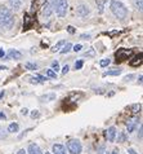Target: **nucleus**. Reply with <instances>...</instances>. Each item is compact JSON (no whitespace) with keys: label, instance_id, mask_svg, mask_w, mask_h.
<instances>
[{"label":"nucleus","instance_id":"f257e3e1","mask_svg":"<svg viewBox=\"0 0 143 154\" xmlns=\"http://www.w3.org/2000/svg\"><path fill=\"white\" fill-rule=\"evenodd\" d=\"M16 22V17L7 7H0V27L10 29Z\"/></svg>","mask_w":143,"mask_h":154},{"label":"nucleus","instance_id":"f03ea898","mask_svg":"<svg viewBox=\"0 0 143 154\" xmlns=\"http://www.w3.org/2000/svg\"><path fill=\"white\" fill-rule=\"evenodd\" d=\"M110 9L113 13V16L117 17L119 20H124L128 14V9L120 0H111L110 2Z\"/></svg>","mask_w":143,"mask_h":154},{"label":"nucleus","instance_id":"7ed1b4c3","mask_svg":"<svg viewBox=\"0 0 143 154\" xmlns=\"http://www.w3.org/2000/svg\"><path fill=\"white\" fill-rule=\"evenodd\" d=\"M67 149L71 154H80L83 150V146H81V143L76 139H72V140H69L67 141Z\"/></svg>","mask_w":143,"mask_h":154},{"label":"nucleus","instance_id":"20e7f679","mask_svg":"<svg viewBox=\"0 0 143 154\" xmlns=\"http://www.w3.org/2000/svg\"><path fill=\"white\" fill-rule=\"evenodd\" d=\"M56 4H57V0H45L44 7H43V16L45 18H49L52 16L53 11L56 9Z\"/></svg>","mask_w":143,"mask_h":154},{"label":"nucleus","instance_id":"39448f33","mask_svg":"<svg viewBox=\"0 0 143 154\" xmlns=\"http://www.w3.org/2000/svg\"><path fill=\"white\" fill-rule=\"evenodd\" d=\"M67 9H69V4H67V0H57L56 4V12L58 17H65L67 13Z\"/></svg>","mask_w":143,"mask_h":154},{"label":"nucleus","instance_id":"423d86ee","mask_svg":"<svg viewBox=\"0 0 143 154\" xmlns=\"http://www.w3.org/2000/svg\"><path fill=\"white\" fill-rule=\"evenodd\" d=\"M132 49H128V48H119L115 53V57H116V61H125L127 58H129L132 56Z\"/></svg>","mask_w":143,"mask_h":154},{"label":"nucleus","instance_id":"0eeeda50","mask_svg":"<svg viewBox=\"0 0 143 154\" xmlns=\"http://www.w3.org/2000/svg\"><path fill=\"white\" fill-rule=\"evenodd\" d=\"M89 8H88L86 4H80V5L77 7L76 9V13L80 16V17H86L88 14H89Z\"/></svg>","mask_w":143,"mask_h":154},{"label":"nucleus","instance_id":"6e6552de","mask_svg":"<svg viewBox=\"0 0 143 154\" xmlns=\"http://www.w3.org/2000/svg\"><path fill=\"white\" fill-rule=\"evenodd\" d=\"M104 135H106V139L108 141H115V137H116V128L115 127H110L107 128L106 132H104Z\"/></svg>","mask_w":143,"mask_h":154},{"label":"nucleus","instance_id":"1a4fd4ad","mask_svg":"<svg viewBox=\"0 0 143 154\" xmlns=\"http://www.w3.org/2000/svg\"><path fill=\"white\" fill-rule=\"evenodd\" d=\"M22 57V53L19 52V51H16V49H10L9 52H8L7 54V58L5 60H12V58H14V60H18Z\"/></svg>","mask_w":143,"mask_h":154},{"label":"nucleus","instance_id":"9d476101","mask_svg":"<svg viewBox=\"0 0 143 154\" xmlns=\"http://www.w3.org/2000/svg\"><path fill=\"white\" fill-rule=\"evenodd\" d=\"M27 152H28V154H43V152H41V149L37 144H30Z\"/></svg>","mask_w":143,"mask_h":154},{"label":"nucleus","instance_id":"9b49d317","mask_svg":"<svg viewBox=\"0 0 143 154\" xmlns=\"http://www.w3.org/2000/svg\"><path fill=\"white\" fill-rule=\"evenodd\" d=\"M53 153L54 154H66V149L61 144H54L53 145Z\"/></svg>","mask_w":143,"mask_h":154},{"label":"nucleus","instance_id":"f8f14e48","mask_svg":"<svg viewBox=\"0 0 143 154\" xmlns=\"http://www.w3.org/2000/svg\"><path fill=\"white\" fill-rule=\"evenodd\" d=\"M53 100H56V93H47V95H43L40 97L41 102H49Z\"/></svg>","mask_w":143,"mask_h":154},{"label":"nucleus","instance_id":"ddd939ff","mask_svg":"<svg viewBox=\"0 0 143 154\" xmlns=\"http://www.w3.org/2000/svg\"><path fill=\"white\" fill-rule=\"evenodd\" d=\"M9 5L13 8L14 11H18L21 7H22V0H8Z\"/></svg>","mask_w":143,"mask_h":154},{"label":"nucleus","instance_id":"4468645a","mask_svg":"<svg viewBox=\"0 0 143 154\" xmlns=\"http://www.w3.org/2000/svg\"><path fill=\"white\" fill-rule=\"evenodd\" d=\"M130 66H138V65H141L142 63V53H139L138 56H136L133 60H130Z\"/></svg>","mask_w":143,"mask_h":154},{"label":"nucleus","instance_id":"2eb2a0df","mask_svg":"<svg viewBox=\"0 0 143 154\" xmlns=\"http://www.w3.org/2000/svg\"><path fill=\"white\" fill-rule=\"evenodd\" d=\"M128 132H133L136 130V126H137V119H132V121L128 122Z\"/></svg>","mask_w":143,"mask_h":154},{"label":"nucleus","instance_id":"dca6fc26","mask_svg":"<svg viewBox=\"0 0 143 154\" xmlns=\"http://www.w3.org/2000/svg\"><path fill=\"white\" fill-rule=\"evenodd\" d=\"M18 130H19L18 123H10L9 127H8V132H10V134H14V132H18Z\"/></svg>","mask_w":143,"mask_h":154},{"label":"nucleus","instance_id":"f3484780","mask_svg":"<svg viewBox=\"0 0 143 154\" xmlns=\"http://www.w3.org/2000/svg\"><path fill=\"white\" fill-rule=\"evenodd\" d=\"M108 2V0H95V3H97V7H98V11L102 13L103 9H104V4H106Z\"/></svg>","mask_w":143,"mask_h":154},{"label":"nucleus","instance_id":"a211bd4d","mask_svg":"<svg viewBox=\"0 0 143 154\" xmlns=\"http://www.w3.org/2000/svg\"><path fill=\"white\" fill-rule=\"evenodd\" d=\"M65 43H66L65 40H60V42H58L57 44L52 48V51H53V52H60V51H61V47H62V45H65Z\"/></svg>","mask_w":143,"mask_h":154},{"label":"nucleus","instance_id":"6ab92c4d","mask_svg":"<svg viewBox=\"0 0 143 154\" xmlns=\"http://www.w3.org/2000/svg\"><path fill=\"white\" fill-rule=\"evenodd\" d=\"M71 49H72V44H71V43H66V45L63 47V49H61L60 52H61L62 54H65V53H69Z\"/></svg>","mask_w":143,"mask_h":154},{"label":"nucleus","instance_id":"aec40b11","mask_svg":"<svg viewBox=\"0 0 143 154\" xmlns=\"http://www.w3.org/2000/svg\"><path fill=\"white\" fill-rule=\"evenodd\" d=\"M121 69H115V70H110V71H106V72H103V75L106 76V75H119L121 74Z\"/></svg>","mask_w":143,"mask_h":154},{"label":"nucleus","instance_id":"412c9836","mask_svg":"<svg viewBox=\"0 0 143 154\" xmlns=\"http://www.w3.org/2000/svg\"><path fill=\"white\" fill-rule=\"evenodd\" d=\"M25 67H26L27 70H36L37 69V65H36V63H34V62H26Z\"/></svg>","mask_w":143,"mask_h":154},{"label":"nucleus","instance_id":"4be33fe9","mask_svg":"<svg viewBox=\"0 0 143 154\" xmlns=\"http://www.w3.org/2000/svg\"><path fill=\"white\" fill-rule=\"evenodd\" d=\"M141 108H142V106H141L139 104H134V105L130 106L129 109H133V110H132L133 113H139V112H141Z\"/></svg>","mask_w":143,"mask_h":154},{"label":"nucleus","instance_id":"5701e85b","mask_svg":"<svg viewBox=\"0 0 143 154\" xmlns=\"http://www.w3.org/2000/svg\"><path fill=\"white\" fill-rule=\"evenodd\" d=\"M52 70L54 72H57L58 70H60V63H58V61H53L52 62Z\"/></svg>","mask_w":143,"mask_h":154},{"label":"nucleus","instance_id":"b1692460","mask_svg":"<svg viewBox=\"0 0 143 154\" xmlns=\"http://www.w3.org/2000/svg\"><path fill=\"white\" fill-rule=\"evenodd\" d=\"M110 60H108V58H104V60H101V62H99V65L101 66H102V67H106V66H108V65H110Z\"/></svg>","mask_w":143,"mask_h":154},{"label":"nucleus","instance_id":"393cba45","mask_svg":"<svg viewBox=\"0 0 143 154\" xmlns=\"http://www.w3.org/2000/svg\"><path fill=\"white\" fill-rule=\"evenodd\" d=\"M84 65V62H83V60H79V61L75 62V70H80L83 67Z\"/></svg>","mask_w":143,"mask_h":154},{"label":"nucleus","instance_id":"a878e982","mask_svg":"<svg viewBox=\"0 0 143 154\" xmlns=\"http://www.w3.org/2000/svg\"><path fill=\"white\" fill-rule=\"evenodd\" d=\"M34 78L37 79V82H39V83H43V82H45V80H47V78H45V76L39 75V74H36L35 76H34Z\"/></svg>","mask_w":143,"mask_h":154},{"label":"nucleus","instance_id":"bb28decb","mask_svg":"<svg viewBox=\"0 0 143 154\" xmlns=\"http://www.w3.org/2000/svg\"><path fill=\"white\" fill-rule=\"evenodd\" d=\"M117 141H119V143H124V141H127V136H125L124 132L119 134V139H117Z\"/></svg>","mask_w":143,"mask_h":154},{"label":"nucleus","instance_id":"cd10ccee","mask_svg":"<svg viewBox=\"0 0 143 154\" xmlns=\"http://www.w3.org/2000/svg\"><path fill=\"white\" fill-rule=\"evenodd\" d=\"M47 75L50 76V78H56V76H57V74H56V72H54L52 69H48V70H47Z\"/></svg>","mask_w":143,"mask_h":154},{"label":"nucleus","instance_id":"c85d7f7f","mask_svg":"<svg viewBox=\"0 0 143 154\" xmlns=\"http://www.w3.org/2000/svg\"><path fill=\"white\" fill-rule=\"evenodd\" d=\"M81 44H76V45H72V49L75 51V52H80V51H81Z\"/></svg>","mask_w":143,"mask_h":154},{"label":"nucleus","instance_id":"c756f323","mask_svg":"<svg viewBox=\"0 0 143 154\" xmlns=\"http://www.w3.org/2000/svg\"><path fill=\"white\" fill-rule=\"evenodd\" d=\"M31 117H32V118H39V117H40V113L37 112V110H34V112L31 113Z\"/></svg>","mask_w":143,"mask_h":154},{"label":"nucleus","instance_id":"7c9ffc66","mask_svg":"<svg viewBox=\"0 0 143 154\" xmlns=\"http://www.w3.org/2000/svg\"><path fill=\"white\" fill-rule=\"evenodd\" d=\"M7 137V132L3 131V128L0 127V139H5Z\"/></svg>","mask_w":143,"mask_h":154},{"label":"nucleus","instance_id":"2f4dec72","mask_svg":"<svg viewBox=\"0 0 143 154\" xmlns=\"http://www.w3.org/2000/svg\"><path fill=\"white\" fill-rule=\"evenodd\" d=\"M136 5H137V9H139V11H142V0H137Z\"/></svg>","mask_w":143,"mask_h":154},{"label":"nucleus","instance_id":"473e14b6","mask_svg":"<svg viewBox=\"0 0 143 154\" xmlns=\"http://www.w3.org/2000/svg\"><path fill=\"white\" fill-rule=\"evenodd\" d=\"M69 70H70V66L69 65H65L63 69H62V74H66V72H69Z\"/></svg>","mask_w":143,"mask_h":154},{"label":"nucleus","instance_id":"72a5a7b5","mask_svg":"<svg viewBox=\"0 0 143 154\" xmlns=\"http://www.w3.org/2000/svg\"><path fill=\"white\" fill-rule=\"evenodd\" d=\"M80 38H81V39H89L90 35H89V34H83V35L80 36Z\"/></svg>","mask_w":143,"mask_h":154},{"label":"nucleus","instance_id":"f704fd0d","mask_svg":"<svg viewBox=\"0 0 143 154\" xmlns=\"http://www.w3.org/2000/svg\"><path fill=\"white\" fill-rule=\"evenodd\" d=\"M67 30H69L70 34H74V32H75V29H74L72 26H69V27H67Z\"/></svg>","mask_w":143,"mask_h":154},{"label":"nucleus","instance_id":"c9c22d12","mask_svg":"<svg viewBox=\"0 0 143 154\" xmlns=\"http://www.w3.org/2000/svg\"><path fill=\"white\" fill-rule=\"evenodd\" d=\"M128 152H129V154H138L133 148H129V149H128Z\"/></svg>","mask_w":143,"mask_h":154},{"label":"nucleus","instance_id":"e433bc0d","mask_svg":"<svg viewBox=\"0 0 143 154\" xmlns=\"http://www.w3.org/2000/svg\"><path fill=\"white\" fill-rule=\"evenodd\" d=\"M133 76H134V75H132V74H130V75H127V76L124 78V80H125V82H128V80H130V79L133 78Z\"/></svg>","mask_w":143,"mask_h":154},{"label":"nucleus","instance_id":"4c0bfd02","mask_svg":"<svg viewBox=\"0 0 143 154\" xmlns=\"http://www.w3.org/2000/svg\"><path fill=\"white\" fill-rule=\"evenodd\" d=\"M93 54H94V51H93V49H90L88 53H85V56H93Z\"/></svg>","mask_w":143,"mask_h":154},{"label":"nucleus","instance_id":"58836bf2","mask_svg":"<svg viewBox=\"0 0 143 154\" xmlns=\"http://www.w3.org/2000/svg\"><path fill=\"white\" fill-rule=\"evenodd\" d=\"M111 154H119V149H113L111 152Z\"/></svg>","mask_w":143,"mask_h":154},{"label":"nucleus","instance_id":"ea45409f","mask_svg":"<svg viewBox=\"0 0 143 154\" xmlns=\"http://www.w3.org/2000/svg\"><path fill=\"white\" fill-rule=\"evenodd\" d=\"M21 113H22L23 115H26V114L28 113V110H27V109H22V112H21Z\"/></svg>","mask_w":143,"mask_h":154},{"label":"nucleus","instance_id":"a19ab883","mask_svg":"<svg viewBox=\"0 0 143 154\" xmlns=\"http://www.w3.org/2000/svg\"><path fill=\"white\" fill-rule=\"evenodd\" d=\"M17 154H26V152H25V149H21V150H18Z\"/></svg>","mask_w":143,"mask_h":154},{"label":"nucleus","instance_id":"79ce46f5","mask_svg":"<svg viewBox=\"0 0 143 154\" xmlns=\"http://www.w3.org/2000/svg\"><path fill=\"white\" fill-rule=\"evenodd\" d=\"M0 119H4V121H5V115H4L3 113H0Z\"/></svg>","mask_w":143,"mask_h":154},{"label":"nucleus","instance_id":"37998d69","mask_svg":"<svg viewBox=\"0 0 143 154\" xmlns=\"http://www.w3.org/2000/svg\"><path fill=\"white\" fill-rule=\"evenodd\" d=\"M3 56H4V51L0 49V57H3Z\"/></svg>","mask_w":143,"mask_h":154},{"label":"nucleus","instance_id":"c03bdc74","mask_svg":"<svg viewBox=\"0 0 143 154\" xmlns=\"http://www.w3.org/2000/svg\"><path fill=\"white\" fill-rule=\"evenodd\" d=\"M5 69H8L7 66H0V70H5Z\"/></svg>","mask_w":143,"mask_h":154},{"label":"nucleus","instance_id":"a18cd8bd","mask_svg":"<svg viewBox=\"0 0 143 154\" xmlns=\"http://www.w3.org/2000/svg\"><path fill=\"white\" fill-rule=\"evenodd\" d=\"M3 96H4V91H3V92H0V98H1Z\"/></svg>","mask_w":143,"mask_h":154},{"label":"nucleus","instance_id":"49530a36","mask_svg":"<svg viewBox=\"0 0 143 154\" xmlns=\"http://www.w3.org/2000/svg\"><path fill=\"white\" fill-rule=\"evenodd\" d=\"M45 154H50V153H45Z\"/></svg>","mask_w":143,"mask_h":154}]
</instances>
